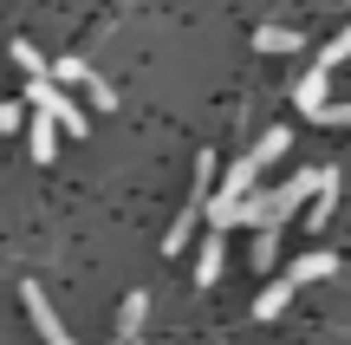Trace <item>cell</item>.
Masks as SVG:
<instances>
[{
    "label": "cell",
    "mask_w": 351,
    "mask_h": 345,
    "mask_svg": "<svg viewBox=\"0 0 351 345\" xmlns=\"http://www.w3.org/2000/svg\"><path fill=\"white\" fill-rule=\"evenodd\" d=\"M326 98H332V72H326V65H313V72L300 78V91H293V104H300V111L313 117V111H319Z\"/></svg>",
    "instance_id": "cell-8"
},
{
    "label": "cell",
    "mask_w": 351,
    "mask_h": 345,
    "mask_svg": "<svg viewBox=\"0 0 351 345\" xmlns=\"http://www.w3.org/2000/svg\"><path fill=\"white\" fill-rule=\"evenodd\" d=\"M332 274H339V254H332V248H306L300 261H287V281H293V287H313V281H332Z\"/></svg>",
    "instance_id": "cell-4"
},
{
    "label": "cell",
    "mask_w": 351,
    "mask_h": 345,
    "mask_svg": "<svg viewBox=\"0 0 351 345\" xmlns=\"http://www.w3.org/2000/svg\"><path fill=\"white\" fill-rule=\"evenodd\" d=\"M143 313H150V300H143V294H130L124 307H117V339H124V345L143 333Z\"/></svg>",
    "instance_id": "cell-9"
},
{
    "label": "cell",
    "mask_w": 351,
    "mask_h": 345,
    "mask_svg": "<svg viewBox=\"0 0 351 345\" xmlns=\"http://www.w3.org/2000/svg\"><path fill=\"white\" fill-rule=\"evenodd\" d=\"M26 111H46L65 137H85V130H91L85 111H78V104L65 98V85H52V78H26Z\"/></svg>",
    "instance_id": "cell-2"
},
{
    "label": "cell",
    "mask_w": 351,
    "mask_h": 345,
    "mask_svg": "<svg viewBox=\"0 0 351 345\" xmlns=\"http://www.w3.org/2000/svg\"><path fill=\"white\" fill-rule=\"evenodd\" d=\"M254 46H261V52H300V33H293V26H261Z\"/></svg>",
    "instance_id": "cell-11"
},
{
    "label": "cell",
    "mask_w": 351,
    "mask_h": 345,
    "mask_svg": "<svg viewBox=\"0 0 351 345\" xmlns=\"http://www.w3.org/2000/svg\"><path fill=\"white\" fill-rule=\"evenodd\" d=\"M313 124H332V130H351V104H319V111H313Z\"/></svg>",
    "instance_id": "cell-14"
},
{
    "label": "cell",
    "mask_w": 351,
    "mask_h": 345,
    "mask_svg": "<svg viewBox=\"0 0 351 345\" xmlns=\"http://www.w3.org/2000/svg\"><path fill=\"white\" fill-rule=\"evenodd\" d=\"M26 150H33V163H52V150H59V124L46 111H33V124H26Z\"/></svg>",
    "instance_id": "cell-7"
},
{
    "label": "cell",
    "mask_w": 351,
    "mask_h": 345,
    "mask_svg": "<svg viewBox=\"0 0 351 345\" xmlns=\"http://www.w3.org/2000/svg\"><path fill=\"white\" fill-rule=\"evenodd\" d=\"M13 65H20L26 78H46V59H39V46H33V39H13Z\"/></svg>",
    "instance_id": "cell-12"
},
{
    "label": "cell",
    "mask_w": 351,
    "mask_h": 345,
    "mask_svg": "<svg viewBox=\"0 0 351 345\" xmlns=\"http://www.w3.org/2000/svg\"><path fill=\"white\" fill-rule=\"evenodd\" d=\"M221 267H228V241H221V228H208V241H202V254H195V287H215Z\"/></svg>",
    "instance_id": "cell-5"
},
{
    "label": "cell",
    "mask_w": 351,
    "mask_h": 345,
    "mask_svg": "<svg viewBox=\"0 0 351 345\" xmlns=\"http://www.w3.org/2000/svg\"><path fill=\"white\" fill-rule=\"evenodd\" d=\"M280 150H287V124H274V130H261V143H254V150H247V163H254V169H267V163H274Z\"/></svg>",
    "instance_id": "cell-10"
},
{
    "label": "cell",
    "mask_w": 351,
    "mask_h": 345,
    "mask_svg": "<svg viewBox=\"0 0 351 345\" xmlns=\"http://www.w3.org/2000/svg\"><path fill=\"white\" fill-rule=\"evenodd\" d=\"M20 300H26V320H33V333L46 339V345H72V333L59 326V313H52V300H46V287H39V281H26Z\"/></svg>",
    "instance_id": "cell-3"
},
{
    "label": "cell",
    "mask_w": 351,
    "mask_h": 345,
    "mask_svg": "<svg viewBox=\"0 0 351 345\" xmlns=\"http://www.w3.org/2000/svg\"><path fill=\"white\" fill-rule=\"evenodd\" d=\"M254 189H261V169H254L247 156H241L234 169H221V176H215V195H208V222H215V228H234L241 202H247Z\"/></svg>",
    "instance_id": "cell-1"
},
{
    "label": "cell",
    "mask_w": 351,
    "mask_h": 345,
    "mask_svg": "<svg viewBox=\"0 0 351 345\" xmlns=\"http://www.w3.org/2000/svg\"><path fill=\"white\" fill-rule=\"evenodd\" d=\"M46 78H52V85H85L91 65H85V59H59V65H46Z\"/></svg>",
    "instance_id": "cell-13"
},
{
    "label": "cell",
    "mask_w": 351,
    "mask_h": 345,
    "mask_svg": "<svg viewBox=\"0 0 351 345\" xmlns=\"http://www.w3.org/2000/svg\"><path fill=\"white\" fill-rule=\"evenodd\" d=\"M345 59H351V26H345L339 39H326V52H319V65H326V72H332V65H345Z\"/></svg>",
    "instance_id": "cell-15"
},
{
    "label": "cell",
    "mask_w": 351,
    "mask_h": 345,
    "mask_svg": "<svg viewBox=\"0 0 351 345\" xmlns=\"http://www.w3.org/2000/svg\"><path fill=\"white\" fill-rule=\"evenodd\" d=\"M293 294H300V287H293L287 274H280V281H267V287H261V300H254V320H261V326H267V320H280V313L293 307Z\"/></svg>",
    "instance_id": "cell-6"
},
{
    "label": "cell",
    "mask_w": 351,
    "mask_h": 345,
    "mask_svg": "<svg viewBox=\"0 0 351 345\" xmlns=\"http://www.w3.org/2000/svg\"><path fill=\"white\" fill-rule=\"evenodd\" d=\"M85 91H91V104H98V111H117V91H111V85H104V78H98V72H91V78H85Z\"/></svg>",
    "instance_id": "cell-16"
},
{
    "label": "cell",
    "mask_w": 351,
    "mask_h": 345,
    "mask_svg": "<svg viewBox=\"0 0 351 345\" xmlns=\"http://www.w3.org/2000/svg\"><path fill=\"white\" fill-rule=\"evenodd\" d=\"M111 345H124V339H111Z\"/></svg>",
    "instance_id": "cell-18"
},
{
    "label": "cell",
    "mask_w": 351,
    "mask_h": 345,
    "mask_svg": "<svg viewBox=\"0 0 351 345\" xmlns=\"http://www.w3.org/2000/svg\"><path fill=\"white\" fill-rule=\"evenodd\" d=\"M20 117H26V104H0V130H20Z\"/></svg>",
    "instance_id": "cell-17"
}]
</instances>
